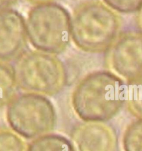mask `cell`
<instances>
[{
    "label": "cell",
    "instance_id": "7a4b0ae2",
    "mask_svg": "<svg viewBox=\"0 0 142 151\" xmlns=\"http://www.w3.org/2000/svg\"><path fill=\"white\" fill-rule=\"evenodd\" d=\"M122 18L103 1L87 0L77 4L71 15V38L88 53L107 52L121 32Z\"/></svg>",
    "mask_w": 142,
    "mask_h": 151
},
{
    "label": "cell",
    "instance_id": "52a82bcc",
    "mask_svg": "<svg viewBox=\"0 0 142 151\" xmlns=\"http://www.w3.org/2000/svg\"><path fill=\"white\" fill-rule=\"evenodd\" d=\"M28 42L23 15L12 8L0 11V61H16L27 51Z\"/></svg>",
    "mask_w": 142,
    "mask_h": 151
},
{
    "label": "cell",
    "instance_id": "7c38bea8",
    "mask_svg": "<svg viewBox=\"0 0 142 151\" xmlns=\"http://www.w3.org/2000/svg\"><path fill=\"white\" fill-rule=\"evenodd\" d=\"M122 143L124 151H142V119L131 122L126 127Z\"/></svg>",
    "mask_w": 142,
    "mask_h": 151
},
{
    "label": "cell",
    "instance_id": "2e32d148",
    "mask_svg": "<svg viewBox=\"0 0 142 151\" xmlns=\"http://www.w3.org/2000/svg\"><path fill=\"white\" fill-rule=\"evenodd\" d=\"M137 12V13L136 18V22L138 31H140L142 34V7Z\"/></svg>",
    "mask_w": 142,
    "mask_h": 151
},
{
    "label": "cell",
    "instance_id": "8fae6325",
    "mask_svg": "<svg viewBox=\"0 0 142 151\" xmlns=\"http://www.w3.org/2000/svg\"><path fill=\"white\" fill-rule=\"evenodd\" d=\"M125 105L131 115L142 119V77L126 83Z\"/></svg>",
    "mask_w": 142,
    "mask_h": 151
},
{
    "label": "cell",
    "instance_id": "ba28073f",
    "mask_svg": "<svg viewBox=\"0 0 142 151\" xmlns=\"http://www.w3.org/2000/svg\"><path fill=\"white\" fill-rule=\"evenodd\" d=\"M71 138L75 151H117L115 130L103 122H85L72 129Z\"/></svg>",
    "mask_w": 142,
    "mask_h": 151
},
{
    "label": "cell",
    "instance_id": "9c48e42d",
    "mask_svg": "<svg viewBox=\"0 0 142 151\" xmlns=\"http://www.w3.org/2000/svg\"><path fill=\"white\" fill-rule=\"evenodd\" d=\"M26 151H75V149L66 137L48 133L34 139L27 146Z\"/></svg>",
    "mask_w": 142,
    "mask_h": 151
},
{
    "label": "cell",
    "instance_id": "5b68a950",
    "mask_svg": "<svg viewBox=\"0 0 142 151\" xmlns=\"http://www.w3.org/2000/svg\"><path fill=\"white\" fill-rule=\"evenodd\" d=\"M6 117L12 130L28 139L50 133L57 123L51 100L45 96L28 92L16 95L7 105Z\"/></svg>",
    "mask_w": 142,
    "mask_h": 151
},
{
    "label": "cell",
    "instance_id": "5bb4252c",
    "mask_svg": "<svg viewBox=\"0 0 142 151\" xmlns=\"http://www.w3.org/2000/svg\"><path fill=\"white\" fill-rule=\"evenodd\" d=\"M103 1L118 13L136 12L142 7V0H103Z\"/></svg>",
    "mask_w": 142,
    "mask_h": 151
},
{
    "label": "cell",
    "instance_id": "30bf717a",
    "mask_svg": "<svg viewBox=\"0 0 142 151\" xmlns=\"http://www.w3.org/2000/svg\"><path fill=\"white\" fill-rule=\"evenodd\" d=\"M18 88L14 66L9 62L0 61V109L17 95Z\"/></svg>",
    "mask_w": 142,
    "mask_h": 151
},
{
    "label": "cell",
    "instance_id": "277c9868",
    "mask_svg": "<svg viewBox=\"0 0 142 151\" xmlns=\"http://www.w3.org/2000/svg\"><path fill=\"white\" fill-rule=\"evenodd\" d=\"M14 67L18 88L28 93L54 96L67 82L65 66L55 54L37 50L26 51Z\"/></svg>",
    "mask_w": 142,
    "mask_h": 151
},
{
    "label": "cell",
    "instance_id": "8992f818",
    "mask_svg": "<svg viewBox=\"0 0 142 151\" xmlns=\"http://www.w3.org/2000/svg\"><path fill=\"white\" fill-rule=\"evenodd\" d=\"M108 66L127 82L142 77V34L121 32L107 51Z\"/></svg>",
    "mask_w": 142,
    "mask_h": 151
},
{
    "label": "cell",
    "instance_id": "6da1fadb",
    "mask_svg": "<svg viewBox=\"0 0 142 151\" xmlns=\"http://www.w3.org/2000/svg\"><path fill=\"white\" fill-rule=\"evenodd\" d=\"M126 84L108 70H98L84 76L74 87L71 104L85 122H105L113 118L125 104Z\"/></svg>",
    "mask_w": 142,
    "mask_h": 151
},
{
    "label": "cell",
    "instance_id": "e0dca14e",
    "mask_svg": "<svg viewBox=\"0 0 142 151\" xmlns=\"http://www.w3.org/2000/svg\"><path fill=\"white\" fill-rule=\"evenodd\" d=\"M26 1H27L28 2L33 5H36V4H42V3L53 2L54 0H26Z\"/></svg>",
    "mask_w": 142,
    "mask_h": 151
},
{
    "label": "cell",
    "instance_id": "4fadbf2b",
    "mask_svg": "<svg viewBox=\"0 0 142 151\" xmlns=\"http://www.w3.org/2000/svg\"><path fill=\"white\" fill-rule=\"evenodd\" d=\"M26 142L11 129L0 127V151H26Z\"/></svg>",
    "mask_w": 142,
    "mask_h": 151
},
{
    "label": "cell",
    "instance_id": "9a60e30c",
    "mask_svg": "<svg viewBox=\"0 0 142 151\" xmlns=\"http://www.w3.org/2000/svg\"><path fill=\"white\" fill-rule=\"evenodd\" d=\"M19 0H0V11L11 8Z\"/></svg>",
    "mask_w": 142,
    "mask_h": 151
},
{
    "label": "cell",
    "instance_id": "3957f363",
    "mask_svg": "<svg viewBox=\"0 0 142 151\" xmlns=\"http://www.w3.org/2000/svg\"><path fill=\"white\" fill-rule=\"evenodd\" d=\"M25 22L28 42L37 50L60 54L71 40V15L54 1L33 5Z\"/></svg>",
    "mask_w": 142,
    "mask_h": 151
}]
</instances>
